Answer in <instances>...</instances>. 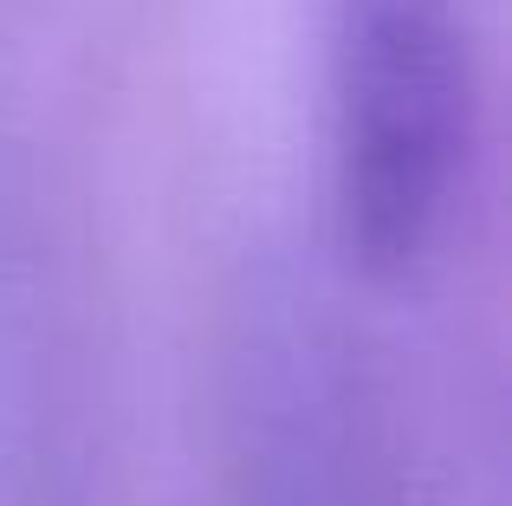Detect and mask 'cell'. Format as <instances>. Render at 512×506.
Instances as JSON below:
<instances>
[{
	"label": "cell",
	"instance_id": "6da1fadb",
	"mask_svg": "<svg viewBox=\"0 0 512 506\" xmlns=\"http://www.w3.org/2000/svg\"><path fill=\"white\" fill-rule=\"evenodd\" d=\"M338 156L350 228L376 253L422 241L454 163V33L441 0H338Z\"/></svg>",
	"mask_w": 512,
	"mask_h": 506
}]
</instances>
